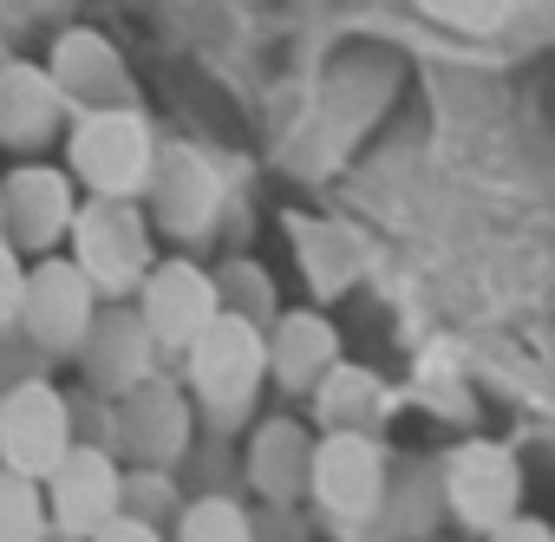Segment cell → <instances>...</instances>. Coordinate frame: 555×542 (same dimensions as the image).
<instances>
[{"instance_id": "6da1fadb", "label": "cell", "mask_w": 555, "mask_h": 542, "mask_svg": "<svg viewBox=\"0 0 555 542\" xmlns=\"http://www.w3.org/2000/svg\"><path fill=\"white\" fill-rule=\"evenodd\" d=\"M268 379H274V347H268L261 321H248L235 308H222L209 321V334L183 353V386H190L196 412L209 418V431L248 425Z\"/></svg>"}, {"instance_id": "7a4b0ae2", "label": "cell", "mask_w": 555, "mask_h": 542, "mask_svg": "<svg viewBox=\"0 0 555 542\" xmlns=\"http://www.w3.org/2000/svg\"><path fill=\"white\" fill-rule=\"evenodd\" d=\"M308 503L340 535H373L392 503V451L379 431H321Z\"/></svg>"}, {"instance_id": "3957f363", "label": "cell", "mask_w": 555, "mask_h": 542, "mask_svg": "<svg viewBox=\"0 0 555 542\" xmlns=\"http://www.w3.org/2000/svg\"><path fill=\"white\" fill-rule=\"evenodd\" d=\"M157 131L138 105H99V112H79L73 118V138H66V170L92 190V196H138L151 190L157 177Z\"/></svg>"}, {"instance_id": "277c9868", "label": "cell", "mask_w": 555, "mask_h": 542, "mask_svg": "<svg viewBox=\"0 0 555 542\" xmlns=\"http://www.w3.org/2000/svg\"><path fill=\"white\" fill-rule=\"evenodd\" d=\"M99 308H105V295H99V282L79 268V255H40V261L27 268L14 327H21L40 353H53V360H66V353L79 360L86 334L99 327Z\"/></svg>"}, {"instance_id": "5b68a950", "label": "cell", "mask_w": 555, "mask_h": 542, "mask_svg": "<svg viewBox=\"0 0 555 542\" xmlns=\"http://www.w3.org/2000/svg\"><path fill=\"white\" fill-rule=\"evenodd\" d=\"M438 490H444V516L470 535H490L509 516H522V464L496 438L451 444L444 464H438Z\"/></svg>"}, {"instance_id": "8992f818", "label": "cell", "mask_w": 555, "mask_h": 542, "mask_svg": "<svg viewBox=\"0 0 555 542\" xmlns=\"http://www.w3.org/2000/svg\"><path fill=\"white\" fill-rule=\"evenodd\" d=\"M73 255L79 268L99 282L105 301H125L138 295V282L157 268V248H151V222L131 196H92L73 222Z\"/></svg>"}, {"instance_id": "52a82bcc", "label": "cell", "mask_w": 555, "mask_h": 542, "mask_svg": "<svg viewBox=\"0 0 555 542\" xmlns=\"http://www.w3.org/2000/svg\"><path fill=\"white\" fill-rule=\"evenodd\" d=\"M125 451L105 438H79L53 470H47V503H53V529L66 542H92L105 522L125 516Z\"/></svg>"}, {"instance_id": "ba28073f", "label": "cell", "mask_w": 555, "mask_h": 542, "mask_svg": "<svg viewBox=\"0 0 555 542\" xmlns=\"http://www.w3.org/2000/svg\"><path fill=\"white\" fill-rule=\"evenodd\" d=\"M79 444V405L53 379H21L0 399V464L47 477L66 451Z\"/></svg>"}, {"instance_id": "9c48e42d", "label": "cell", "mask_w": 555, "mask_h": 542, "mask_svg": "<svg viewBox=\"0 0 555 542\" xmlns=\"http://www.w3.org/2000/svg\"><path fill=\"white\" fill-rule=\"evenodd\" d=\"M131 301H138V314H144V327L157 334L164 353H190V347L209 334V321L229 308V301H222V275L196 268L190 255H164L151 275L138 282Z\"/></svg>"}, {"instance_id": "30bf717a", "label": "cell", "mask_w": 555, "mask_h": 542, "mask_svg": "<svg viewBox=\"0 0 555 542\" xmlns=\"http://www.w3.org/2000/svg\"><path fill=\"white\" fill-rule=\"evenodd\" d=\"M79 177L73 170H53V164H14L8 177V196H0V222H8V242L21 255H60V242H73V222H79Z\"/></svg>"}, {"instance_id": "8fae6325", "label": "cell", "mask_w": 555, "mask_h": 542, "mask_svg": "<svg viewBox=\"0 0 555 542\" xmlns=\"http://www.w3.org/2000/svg\"><path fill=\"white\" fill-rule=\"evenodd\" d=\"M157 360H164V347H157V334L144 327L138 301H105V308H99V327H92L86 347H79L86 386L105 392V399H125L131 386H144V379L157 373Z\"/></svg>"}, {"instance_id": "7c38bea8", "label": "cell", "mask_w": 555, "mask_h": 542, "mask_svg": "<svg viewBox=\"0 0 555 542\" xmlns=\"http://www.w3.org/2000/svg\"><path fill=\"white\" fill-rule=\"evenodd\" d=\"M190 405H196V399H183L164 373H151L144 386H131V392L118 399V451H125L131 464H164V470H177L183 451H190Z\"/></svg>"}, {"instance_id": "4fadbf2b", "label": "cell", "mask_w": 555, "mask_h": 542, "mask_svg": "<svg viewBox=\"0 0 555 542\" xmlns=\"http://www.w3.org/2000/svg\"><path fill=\"white\" fill-rule=\"evenodd\" d=\"M314 431L301 418H261L242 444V483L261 503H308L314 483Z\"/></svg>"}, {"instance_id": "5bb4252c", "label": "cell", "mask_w": 555, "mask_h": 542, "mask_svg": "<svg viewBox=\"0 0 555 542\" xmlns=\"http://www.w3.org/2000/svg\"><path fill=\"white\" fill-rule=\"evenodd\" d=\"M47 66H53V79H60V92H66V105H73V112L138 105V92H131V73H125L118 47H112L105 34H92V27L60 34V40H53V53H47Z\"/></svg>"}, {"instance_id": "9a60e30c", "label": "cell", "mask_w": 555, "mask_h": 542, "mask_svg": "<svg viewBox=\"0 0 555 542\" xmlns=\"http://www.w3.org/2000/svg\"><path fill=\"white\" fill-rule=\"evenodd\" d=\"M60 118H66V92H60L53 66L8 60V73H0V138L14 151H34L60 131Z\"/></svg>"}, {"instance_id": "2e32d148", "label": "cell", "mask_w": 555, "mask_h": 542, "mask_svg": "<svg viewBox=\"0 0 555 542\" xmlns=\"http://www.w3.org/2000/svg\"><path fill=\"white\" fill-rule=\"evenodd\" d=\"M268 347H274V386H282V392H314L340 366V334L314 308L282 314V321H274V334H268Z\"/></svg>"}, {"instance_id": "e0dca14e", "label": "cell", "mask_w": 555, "mask_h": 542, "mask_svg": "<svg viewBox=\"0 0 555 542\" xmlns=\"http://www.w3.org/2000/svg\"><path fill=\"white\" fill-rule=\"evenodd\" d=\"M151 209L170 235H196L209 216H216V170L183 151V144H164L157 157V177H151Z\"/></svg>"}, {"instance_id": "ac0fdd59", "label": "cell", "mask_w": 555, "mask_h": 542, "mask_svg": "<svg viewBox=\"0 0 555 542\" xmlns=\"http://www.w3.org/2000/svg\"><path fill=\"white\" fill-rule=\"evenodd\" d=\"M314 418H321V431H379V425L392 418V392H386L379 373L340 360V366L314 386Z\"/></svg>"}, {"instance_id": "d6986e66", "label": "cell", "mask_w": 555, "mask_h": 542, "mask_svg": "<svg viewBox=\"0 0 555 542\" xmlns=\"http://www.w3.org/2000/svg\"><path fill=\"white\" fill-rule=\"evenodd\" d=\"M177 542H261V522L229 496V490H203L183 503V516L170 522Z\"/></svg>"}, {"instance_id": "ffe728a7", "label": "cell", "mask_w": 555, "mask_h": 542, "mask_svg": "<svg viewBox=\"0 0 555 542\" xmlns=\"http://www.w3.org/2000/svg\"><path fill=\"white\" fill-rule=\"evenodd\" d=\"M53 529V503H47V477L8 470L0 477V542H47Z\"/></svg>"}, {"instance_id": "44dd1931", "label": "cell", "mask_w": 555, "mask_h": 542, "mask_svg": "<svg viewBox=\"0 0 555 542\" xmlns=\"http://www.w3.org/2000/svg\"><path fill=\"white\" fill-rule=\"evenodd\" d=\"M183 483H177V470H164V464H131V483H125V509L131 516H151V522H177L183 516Z\"/></svg>"}, {"instance_id": "7402d4cb", "label": "cell", "mask_w": 555, "mask_h": 542, "mask_svg": "<svg viewBox=\"0 0 555 542\" xmlns=\"http://www.w3.org/2000/svg\"><path fill=\"white\" fill-rule=\"evenodd\" d=\"M222 301H229L235 314H248V321H282V314H274V282L255 275L248 261H229V268H222Z\"/></svg>"}, {"instance_id": "603a6c76", "label": "cell", "mask_w": 555, "mask_h": 542, "mask_svg": "<svg viewBox=\"0 0 555 542\" xmlns=\"http://www.w3.org/2000/svg\"><path fill=\"white\" fill-rule=\"evenodd\" d=\"M418 8L451 21V27H470V34H496L516 14V0H418Z\"/></svg>"}, {"instance_id": "cb8c5ba5", "label": "cell", "mask_w": 555, "mask_h": 542, "mask_svg": "<svg viewBox=\"0 0 555 542\" xmlns=\"http://www.w3.org/2000/svg\"><path fill=\"white\" fill-rule=\"evenodd\" d=\"M92 542H177V535H164V522H151V516H118V522H105Z\"/></svg>"}, {"instance_id": "d4e9b609", "label": "cell", "mask_w": 555, "mask_h": 542, "mask_svg": "<svg viewBox=\"0 0 555 542\" xmlns=\"http://www.w3.org/2000/svg\"><path fill=\"white\" fill-rule=\"evenodd\" d=\"M483 542H555V529L542 522V516H509L503 529H490Z\"/></svg>"}]
</instances>
